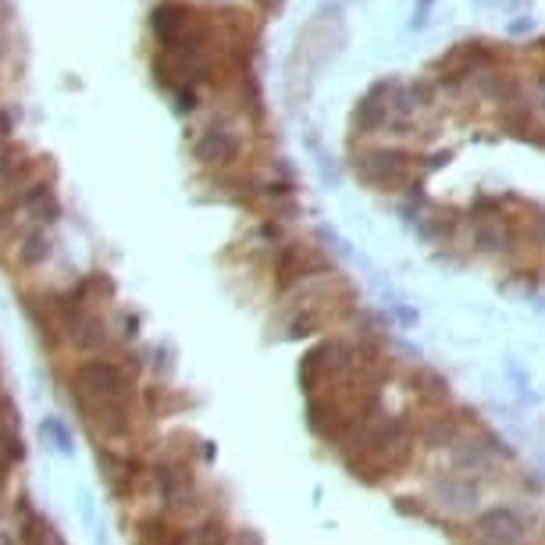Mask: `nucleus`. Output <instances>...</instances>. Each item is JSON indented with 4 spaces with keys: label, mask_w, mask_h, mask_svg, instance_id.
<instances>
[{
    "label": "nucleus",
    "mask_w": 545,
    "mask_h": 545,
    "mask_svg": "<svg viewBox=\"0 0 545 545\" xmlns=\"http://www.w3.org/2000/svg\"><path fill=\"white\" fill-rule=\"evenodd\" d=\"M132 360L129 357H104V353L82 360V364L72 371L75 407L132 403V399H136V378H139V364H132Z\"/></svg>",
    "instance_id": "obj_1"
},
{
    "label": "nucleus",
    "mask_w": 545,
    "mask_h": 545,
    "mask_svg": "<svg viewBox=\"0 0 545 545\" xmlns=\"http://www.w3.org/2000/svg\"><path fill=\"white\" fill-rule=\"evenodd\" d=\"M531 524L517 506H489L471 521V545H521Z\"/></svg>",
    "instance_id": "obj_2"
},
{
    "label": "nucleus",
    "mask_w": 545,
    "mask_h": 545,
    "mask_svg": "<svg viewBox=\"0 0 545 545\" xmlns=\"http://www.w3.org/2000/svg\"><path fill=\"white\" fill-rule=\"evenodd\" d=\"M97 467L104 478L107 492L114 499H132L139 492V485L147 481V464L136 453H125L118 446H97Z\"/></svg>",
    "instance_id": "obj_3"
},
{
    "label": "nucleus",
    "mask_w": 545,
    "mask_h": 545,
    "mask_svg": "<svg viewBox=\"0 0 545 545\" xmlns=\"http://www.w3.org/2000/svg\"><path fill=\"white\" fill-rule=\"evenodd\" d=\"M432 499H435L439 510L453 513V517H467V513L478 510L481 489H478V481H474L471 474H449V478L435 481Z\"/></svg>",
    "instance_id": "obj_4"
},
{
    "label": "nucleus",
    "mask_w": 545,
    "mask_h": 545,
    "mask_svg": "<svg viewBox=\"0 0 545 545\" xmlns=\"http://www.w3.org/2000/svg\"><path fill=\"white\" fill-rule=\"evenodd\" d=\"M15 207H22V211L29 214V221L40 228L57 225V218H61V200H57L54 186L43 179H36L33 186H25L22 193L15 196Z\"/></svg>",
    "instance_id": "obj_5"
},
{
    "label": "nucleus",
    "mask_w": 545,
    "mask_h": 545,
    "mask_svg": "<svg viewBox=\"0 0 545 545\" xmlns=\"http://www.w3.org/2000/svg\"><path fill=\"white\" fill-rule=\"evenodd\" d=\"M132 545H189V528H179L168 513H147L136 521Z\"/></svg>",
    "instance_id": "obj_6"
},
{
    "label": "nucleus",
    "mask_w": 545,
    "mask_h": 545,
    "mask_svg": "<svg viewBox=\"0 0 545 545\" xmlns=\"http://www.w3.org/2000/svg\"><path fill=\"white\" fill-rule=\"evenodd\" d=\"M193 154H196V161L207 164V168H225V164L236 161L239 139H236V132L218 129V125H214V129H207L204 136L196 139Z\"/></svg>",
    "instance_id": "obj_7"
},
{
    "label": "nucleus",
    "mask_w": 545,
    "mask_h": 545,
    "mask_svg": "<svg viewBox=\"0 0 545 545\" xmlns=\"http://www.w3.org/2000/svg\"><path fill=\"white\" fill-rule=\"evenodd\" d=\"M0 453L8 456L11 464H22L25 460L22 414H18V403L8 392H0Z\"/></svg>",
    "instance_id": "obj_8"
},
{
    "label": "nucleus",
    "mask_w": 545,
    "mask_h": 545,
    "mask_svg": "<svg viewBox=\"0 0 545 545\" xmlns=\"http://www.w3.org/2000/svg\"><path fill=\"white\" fill-rule=\"evenodd\" d=\"M65 342L75 346L79 353H93V357H97V353L107 350V342H111V328H107V321L93 310V314H86V318H79L72 328H68Z\"/></svg>",
    "instance_id": "obj_9"
},
{
    "label": "nucleus",
    "mask_w": 545,
    "mask_h": 545,
    "mask_svg": "<svg viewBox=\"0 0 545 545\" xmlns=\"http://www.w3.org/2000/svg\"><path fill=\"white\" fill-rule=\"evenodd\" d=\"M50 253H54V243H50L47 228L33 225L18 236V264L22 268H40V264L50 261Z\"/></svg>",
    "instance_id": "obj_10"
},
{
    "label": "nucleus",
    "mask_w": 545,
    "mask_h": 545,
    "mask_svg": "<svg viewBox=\"0 0 545 545\" xmlns=\"http://www.w3.org/2000/svg\"><path fill=\"white\" fill-rule=\"evenodd\" d=\"M232 542H236V531L228 528L218 513H207V517H200L189 528V545H232Z\"/></svg>",
    "instance_id": "obj_11"
},
{
    "label": "nucleus",
    "mask_w": 545,
    "mask_h": 545,
    "mask_svg": "<svg viewBox=\"0 0 545 545\" xmlns=\"http://www.w3.org/2000/svg\"><path fill=\"white\" fill-rule=\"evenodd\" d=\"M40 432H43V439H47L50 446H54L61 456H72L75 453V439H72V432H68L65 421H57V417H47V421L40 424Z\"/></svg>",
    "instance_id": "obj_12"
},
{
    "label": "nucleus",
    "mask_w": 545,
    "mask_h": 545,
    "mask_svg": "<svg viewBox=\"0 0 545 545\" xmlns=\"http://www.w3.org/2000/svg\"><path fill=\"white\" fill-rule=\"evenodd\" d=\"M18 154H22V150H18L15 143H11V139H0V175H8V171L15 168Z\"/></svg>",
    "instance_id": "obj_13"
},
{
    "label": "nucleus",
    "mask_w": 545,
    "mask_h": 545,
    "mask_svg": "<svg viewBox=\"0 0 545 545\" xmlns=\"http://www.w3.org/2000/svg\"><path fill=\"white\" fill-rule=\"evenodd\" d=\"M11 129H15V118H11V111L0 107V139H11Z\"/></svg>",
    "instance_id": "obj_14"
},
{
    "label": "nucleus",
    "mask_w": 545,
    "mask_h": 545,
    "mask_svg": "<svg viewBox=\"0 0 545 545\" xmlns=\"http://www.w3.org/2000/svg\"><path fill=\"white\" fill-rule=\"evenodd\" d=\"M232 545H264V542H261L257 531H236V542H232Z\"/></svg>",
    "instance_id": "obj_15"
},
{
    "label": "nucleus",
    "mask_w": 545,
    "mask_h": 545,
    "mask_svg": "<svg viewBox=\"0 0 545 545\" xmlns=\"http://www.w3.org/2000/svg\"><path fill=\"white\" fill-rule=\"evenodd\" d=\"M8 228H11V218H8V211L0 207V243H4V236H8Z\"/></svg>",
    "instance_id": "obj_16"
}]
</instances>
